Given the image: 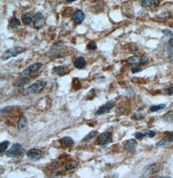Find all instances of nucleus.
Masks as SVG:
<instances>
[{"instance_id": "obj_1", "label": "nucleus", "mask_w": 173, "mask_h": 178, "mask_svg": "<svg viewBox=\"0 0 173 178\" xmlns=\"http://www.w3.org/2000/svg\"><path fill=\"white\" fill-rule=\"evenodd\" d=\"M47 82L43 80H38L36 81L34 83L31 84V86L28 87L25 92H24V95H30V94H36L39 93L41 92L43 88L46 86Z\"/></svg>"}, {"instance_id": "obj_2", "label": "nucleus", "mask_w": 173, "mask_h": 178, "mask_svg": "<svg viewBox=\"0 0 173 178\" xmlns=\"http://www.w3.org/2000/svg\"><path fill=\"white\" fill-rule=\"evenodd\" d=\"M25 149L23 148L22 144L19 143H14L12 147L5 152V156L9 157H18L21 156Z\"/></svg>"}, {"instance_id": "obj_3", "label": "nucleus", "mask_w": 173, "mask_h": 178, "mask_svg": "<svg viewBox=\"0 0 173 178\" xmlns=\"http://www.w3.org/2000/svg\"><path fill=\"white\" fill-rule=\"evenodd\" d=\"M24 51H25V48L23 47H14L13 48L9 49L5 51V52H4L3 54L1 55V58L2 60H7L10 58L15 57V56L21 54Z\"/></svg>"}, {"instance_id": "obj_4", "label": "nucleus", "mask_w": 173, "mask_h": 178, "mask_svg": "<svg viewBox=\"0 0 173 178\" xmlns=\"http://www.w3.org/2000/svg\"><path fill=\"white\" fill-rule=\"evenodd\" d=\"M113 141V135L109 132H104L99 135L97 143L99 146H106L111 143Z\"/></svg>"}, {"instance_id": "obj_5", "label": "nucleus", "mask_w": 173, "mask_h": 178, "mask_svg": "<svg viewBox=\"0 0 173 178\" xmlns=\"http://www.w3.org/2000/svg\"><path fill=\"white\" fill-rule=\"evenodd\" d=\"M26 156L28 158H29L31 160L33 161H38L41 159L43 156V152L40 150L36 148H32L30 149L26 152Z\"/></svg>"}, {"instance_id": "obj_6", "label": "nucleus", "mask_w": 173, "mask_h": 178, "mask_svg": "<svg viewBox=\"0 0 173 178\" xmlns=\"http://www.w3.org/2000/svg\"><path fill=\"white\" fill-rule=\"evenodd\" d=\"M114 106H115V103L114 102H112V101L107 102L106 103L103 104V106H101L99 108V110L95 113V115L99 116L108 113L112 108L114 107Z\"/></svg>"}, {"instance_id": "obj_7", "label": "nucleus", "mask_w": 173, "mask_h": 178, "mask_svg": "<svg viewBox=\"0 0 173 178\" xmlns=\"http://www.w3.org/2000/svg\"><path fill=\"white\" fill-rule=\"evenodd\" d=\"M33 23L35 29H40L42 28L44 26V24H45V19H44L43 15L40 13L35 14L34 16Z\"/></svg>"}, {"instance_id": "obj_8", "label": "nucleus", "mask_w": 173, "mask_h": 178, "mask_svg": "<svg viewBox=\"0 0 173 178\" xmlns=\"http://www.w3.org/2000/svg\"><path fill=\"white\" fill-rule=\"evenodd\" d=\"M148 58L147 56H133L127 60L128 64H144L148 62Z\"/></svg>"}, {"instance_id": "obj_9", "label": "nucleus", "mask_w": 173, "mask_h": 178, "mask_svg": "<svg viewBox=\"0 0 173 178\" xmlns=\"http://www.w3.org/2000/svg\"><path fill=\"white\" fill-rule=\"evenodd\" d=\"M42 67V64L41 62L34 63L25 68V70L22 71V73L23 75H30L31 73H34L38 71Z\"/></svg>"}, {"instance_id": "obj_10", "label": "nucleus", "mask_w": 173, "mask_h": 178, "mask_svg": "<svg viewBox=\"0 0 173 178\" xmlns=\"http://www.w3.org/2000/svg\"><path fill=\"white\" fill-rule=\"evenodd\" d=\"M173 143V132L169 133L168 135L161 139L159 142L156 143L157 147H164Z\"/></svg>"}, {"instance_id": "obj_11", "label": "nucleus", "mask_w": 173, "mask_h": 178, "mask_svg": "<svg viewBox=\"0 0 173 178\" xmlns=\"http://www.w3.org/2000/svg\"><path fill=\"white\" fill-rule=\"evenodd\" d=\"M18 127L20 131H27L29 129V125H28L27 120L26 117L22 115L19 117L18 122Z\"/></svg>"}, {"instance_id": "obj_12", "label": "nucleus", "mask_w": 173, "mask_h": 178, "mask_svg": "<svg viewBox=\"0 0 173 178\" xmlns=\"http://www.w3.org/2000/svg\"><path fill=\"white\" fill-rule=\"evenodd\" d=\"M137 145H138V143H137L136 140L133 139H128L124 143V148H125L127 151L132 152L136 150Z\"/></svg>"}, {"instance_id": "obj_13", "label": "nucleus", "mask_w": 173, "mask_h": 178, "mask_svg": "<svg viewBox=\"0 0 173 178\" xmlns=\"http://www.w3.org/2000/svg\"><path fill=\"white\" fill-rule=\"evenodd\" d=\"M59 142L60 144L63 146L64 147H70L71 146H73V144H74L75 143L73 138L68 136L62 137V139H60L59 140Z\"/></svg>"}, {"instance_id": "obj_14", "label": "nucleus", "mask_w": 173, "mask_h": 178, "mask_svg": "<svg viewBox=\"0 0 173 178\" xmlns=\"http://www.w3.org/2000/svg\"><path fill=\"white\" fill-rule=\"evenodd\" d=\"M73 21L77 23H81L84 19V13L82 10H76L73 14Z\"/></svg>"}, {"instance_id": "obj_15", "label": "nucleus", "mask_w": 173, "mask_h": 178, "mask_svg": "<svg viewBox=\"0 0 173 178\" xmlns=\"http://www.w3.org/2000/svg\"><path fill=\"white\" fill-rule=\"evenodd\" d=\"M160 0H142L141 5L143 7H156L160 4Z\"/></svg>"}, {"instance_id": "obj_16", "label": "nucleus", "mask_w": 173, "mask_h": 178, "mask_svg": "<svg viewBox=\"0 0 173 178\" xmlns=\"http://www.w3.org/2000/svg\"><path fill=\"white\" fill-rule=\"evenodd\" d=\"M33 18L34 16H33V14L31 13H26L22 16V20L23 24H25L26 25H29L33 21Z\"/></svg>"}, {"instance_id": "obj_17", "label": "nucleus", "mask_w": 173, "mask_h": 178, "mask_svg": "<svg viewBox=\"0 0 173 178\" xmlns=\"http://www.w3.org/2000/svg\"><path fill=\"white\" fill-rule=\"evenodd\" d=\"M86 60L83 57H82V56H80V57L77 58L73 62L74 66L79 69H82L84 67L86 66Z\"/></svg>"}, {"instance_id": "obj_18", "label": "nucleus", "mask_w": 173, "mask_h": 178, "mask_svg": "<svg viewBox=\"0 0 173 178\" xmlns=\"http://www.w3.org/2000/svg\"><path fill=\"white\" fill-rule=\"evenodd\" d=\"M162 119L165 123H173V111H169L162 117Z\"/></svg>"}, {"instance_id": "obj_19", "label": "nucleus", "mask_w": 173, "mask_h": 178, "mask_svg": "<svg viewBox=\"0 0 173 178\" xmlns=\"http://www.w3.org/2000/svg\"><path fill=\"white\" fill-rule=\"evenodd\" d=\"M20 25H21V23L17 18L13 17L9 20V26L12 29H16Z\"/></svg>"}, {"instance_id": "obj_20", "label": "nucleus", "mask_w": 173, "mask_h": 178, "mask_svg": "<svg viewBox=\"0 0 173 178\" xmlns=\"http://www.w3.org/2000/svg\"><path fill=\"white\" fill-rule=\"evenodd\" d=\"M30 82V79L27 77H22L19 80L17 83V86L18 88H23L25 85L28 84Z\"/></svg>"}, {"instance_id": "obj_21", "label": "nucleus", "mask_w": 173, "mask_h": 178, "mask_svg": "<svg viewBox=\"0 0 173 178\" xmlns=\"http://www.w3.org/2000/svg\"><path fill=\"white\" fill-rule=\"evenodd\" d=\"M78 166V163L77 161H71L67 163L65 166V168L66 171H70V170L74 169Z\"/></svg>"}, {"instance_id": "obj_22", "label": "nucleus", "mask_w": 173, "mask_h": 178, "mask_svg": "<svg viewBox=\"0 0 173 178\" xmlns=\"http://www.w3.org/2000/svg\"><path fill=\"white\" fill-rule=\"evenodd\" d=\"M166 107V104H161L158 105H154V106H152L150 108V110L152 112H155L157 111H159L162 109H163L164 108Z\"/></svg>"}, {"instance_id": "obj_23", "label": "nucleus", "mask_w": 173, "mask_h": 178, "mask_svg": "<svg viewBox=\"0 0 173 178\" xmlns=\"http://www.w3.org/2000/svg\"><path fill=\"white\" fill-rule=\"evenodd\" d=\"M98 131L97 130H93L90 132L88 134L84 137V141H90V140H91L92 139H94V137L98 134Z\"/></svg>"}, {"instance_id": "obj_24", "label": "nucleus", "mask_w": 173, "mask_h": 178, "mask_svg": "<svg viewBox=\"0 0 173 178\" xmlns=\"http://www.w3.org/2000/svg\"><path fill=\"white\" fill-rule=\"evenodd\" d=\"M9 142L8 141H5L0 144V152L3 153L4 152H5L8 146H9Z\"/></svg>"}, {"instance_id": "obj_25", "label": "nucleus", "mask_w": 173, "mask_h": 178, "mask_svg": "<svg viewBox=\"0 0 173 178\" xmlns=\"http://www.w3.org/2000/svg\"><path fill=\"white\" fill-rule=\"evenodd\" d=\"M53 71H55L57 74H62L65 71V68L64 66H56L53 69Z\"/></svg>"}, {"instance_id": "obj_26", "label": "nucleus", "mask_w": 173, "mask_h": 178, "mask_svg": "<svg viewBox=\"0 0 173 178\" xmlns=\"http://www.w3.org/2000/svg\"><path fill=\"white\" fill-rule=\"evenodd\" d=\"M145 134L146 135V136L150 137V138H152V137H154L155 136L156 133L154 131L149 130V129H145Z\"/></svg>"}, {"instance_id": "obj_27", "label": "nucleus", "mask_w": 173, "mask_h": 178, "mask_svg": "<svg viewBox=\"0 0 173 178\" xmlns=\"http://www.w3.org/2000/svg\"><path fill=\"white\" fill-rule=\"evenodd\" d=\"M87 48L90 50H95L97 49V44L95 42H90L87 45Z\"/></svg>"}, {"instance_id": "obj_28", "label": "nucleus", "mask_w": 173, "mask_h": 178, "mask_svg": "<svg viewBox=\"0 0 173 178\" xmlns=\"http://www.w3.org/2000/svg\"><path fill=\"white\" fill-rule=\"evenodd\" d=\"M145 136H146V135L145 134V133H143L142 132H136V133H135V137L138 139H142L143 137H144Z\"/></svg>"}, {"instance_id": "obj_29", "label": "nucleus", "mask_w": 173, "mask_h": 178, "mask_svg": "<svg viewBox=\"0 0 173 178\" xmlns=\"http://www.w3.org/2000/svg\"><path fill=\"white\" fill-rule=\"evenodd\" d=\"M142 71V69L139 67H133L132 69V72L133 73H138Z\"/></svg>"}, {"instance_id": "obj_30", "label": "nucleus", "mask_w": 173, "mask_h": 178, "mask_svg": "<svg viewBox=\"0 0 173 178\" xmlns=\"http://www.w3.org/2000/svg\"><path fill=\"white\" fill-rule=\"evenodd\" d=\"M166 93H168V94H172L173 93V87H170V88H168L166 90Z\"/></svg>"}, {"instance_id": "obj_31", "label": "nucleus", "mask_w": 173, "mask_h": 178, "mask_svg": "<svg viewBox=\"0 0 173 178\" xmlns=\"http://www.w3.org/2000/svg\"><path fill=\"white\" fill-rule=\"evenodd\" d=\"M163 32L166 35H169V34H172L171 31L169 29H164V30H163Z\"/></svg>"}, {"instance_id": "obj_32", "label": "nucleus", "mask_w": 173, "mask_h": 178, "mask_svg": "<svg viewBox=\"0 0 173 178\" xmlns=\"http://www.w3.org/2000/svg\"><path fill=\"white\" fill-rule=\"evenodd\" d=\"M169 45L171 49L173 50V38H171L169 40Z\"/></svg>"}, {"instance_id": "obj_33", "label": "nucleus", "mask_w": 173, "mask_h": 178, "mask_svg": "<svg viewBox=\"0 0 173 178\" xmlns=\"http://www.w3.org/2000/svg\"><path fill=\"white\" fill-rule=\"evenodd\" d=\"M75 1H76V0H66V1H67V2H73Z\"/></svg>"}]
</instances>
